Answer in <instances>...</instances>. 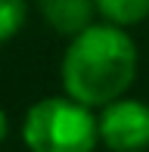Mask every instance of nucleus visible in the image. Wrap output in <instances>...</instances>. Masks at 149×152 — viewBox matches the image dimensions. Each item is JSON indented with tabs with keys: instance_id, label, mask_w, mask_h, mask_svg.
Returning <instances> with one entry per match:
<instances>
[{
	"instance_id": "nucleus-6",
	"label": "nucleus",
	"mask_w": 149,
	"mask_h": 152,
	"mask_svg": "<svg viewBox=\"0 0 149 152\" xmlns=\"http://www.w3.org/2000/svg\"><path fill=\"white\" fill-rule=\"evenodd\" d=\"M25 16H28L25 0H0V44L12 40L19 31H22Z\"/></svg>"
},
{
	"instance_id": "nucleus-7",
	"label": "nucleus",
	"mask_w": 149,
	"mask_h": 152,
	"mask_svg": "<svg viewBox=\"0 0 149 152\" xmlns=\"http://www.w3.org/2000/svg\"><path fill=\"white\" fill-rule=\"evenodd\" d=\"M6 134H9V118H6V112L0 109V143L6 140Z\"/></svg>"
},
{
	"instance_id": "nucleus-2",
	"label": "nucleus",
	"mask_w": 149,
	"mask_h": 152,
	"mask_svg": "<svg viewBox=\"0 0 149 152\" xmlns=\"http://www.w3.org/2000/svg\"><path fill=\"white\" fill-rule=\"evenodd\" d=\"M22 140L28 152H93L99 121L90 106L72 96H44L25 112Z\"/></svg>"
},
{
	"instance_id": "nucleus-4",
	"label": "nucleus",
	"mask_w": 149,
	"mask_h": 152,
	"mask_svg": "<svg viewBox=\"0 0 149 152\" xmlns=\"http://www.w3.org/2000/svg\"><path fill=\"white\" fill-rule=\"evenodd\" d=\"M37 10L53 31L74 37V34H81L84 28L93 25L96 0H37Z\"/></svg>"
},
{
	"instance_id": "nucleus-5",
	"label": "nucleus",
	"mask_w": 149,
	"mask_h": 152,
	"mask_svg": "<svg viewBox=\"0 0 149 152\" xmlns=\"http://www.w3.org/2000/svg\"><path fill=\"white\" fill-rule=\"evenodd\" d=\"M96 12L109 25L131 28L149 16V0H96Z\"/></svg>"
},
{
	"instance_id": "nucleus-1",
	"label": "nucleus",
	"mask_w": 149,
	"mask_h": 152,
	"mask_svg": "<svg viewBox=\"0 0 149 152\" xmlns=\"http://www.w3.org/2000/svg\"><path fill=\"white\" fill-rule=\"evenodd\" d=\"M62 90L65 96L90 109H103L121 99L137 78V47L127 28L93 22L74 34L62 53Z\"/></svg>"
},
{
	"instance_id": "nucleus-3",
	"label": "nucleus",
	"mask_w": 149,
	"mask_h": 152,
	"mask_svg": "<svg viewBox=\"0 0 149 152\" xmlns=\"http://www.w3.org/2000/svg\"><path fill=\"white\" fill-rule=\"evenodd\" d=\"M99 143L112 152H146L149 149V106L140 99H121L99 112Z\"/></svg>"
}]
</instances>
